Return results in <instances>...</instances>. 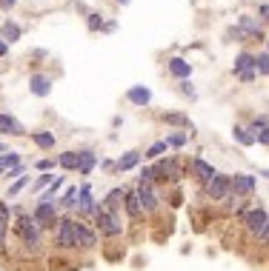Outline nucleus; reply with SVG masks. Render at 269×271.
Returning a JSON list of instances; mask_svg holds the SVG:
<instances>
[{
    "mask_svg": "<svg viewBox=\"0 0 269 271\" xmlns=\"http://www.w3.org/2000/svg\"><path fill=\"white\" fill-rule=\"evenodd\" d=\"M92 217H95V226H97V231H101L103 237H117L120 231H124V226H120V214L117 211H109V208L97 206Z\"/></svg>",
    "mask_w": 269,
    "mask_h": 271,
    "instance_id": "1",
    "label": "nucleus"
},
{
    "mask_svg": "<svg viewBox=\"0 0 269 271\" xmlns=\"http://www.w3.org/2000/svg\"><path fill=\"white\" fill-rule=\"evenodd\" d=\"M55 246L63 251L78 249V240H75V220L72 217H58L55 223Z\"/></svg>",
    "mask_w": 269,
    "mask_h": 271,
    "instance_id": "2",
    "label": "nucleus"
},
{
    "mask_svg": "<svg viewBox=\"0 0 269 271\" xmlns=\"http://www.w3.org/2000/svg\"><path fill=\"white\" fill-rule=\"evenodd\" d=\"M17 234H20L23 246H26L29 251L40 249V228L35 226V220H32L29 214H20V220H17Z\"/></svg>",
    "mask_w": 269,
    "mask_h": 271,
    "instance_id": "3",
    "label": "nucleus"
},
{
    "mask_svg": "<svg viewBox=\"0 0 269 271\" xmlns=\"http://www.w3.org/2000/svg\"><path fill=\"white\" fill-rule=\"evenodd\" d=\"M152 174L155 180H172V183H178V180L186 177V171H183V166L175 160V157H166V160H160V163L152 166Z\"/></svg>",
    "mask_w": 269,
    "mask_h": 271,
    "instance_id": "4",
    "label": "nucleus"
},
{
    "mask_svg": "<svg viewBox=\"0 0 269 271\" xmlns=\"http://www.w3.org/2000/svg\"><path fill=\"white\" fill-rule=\"evenodd\" d=\"M32 220H35L37 228H55V223H58V206L35 203V208H32Z\"/></svg>",
    "mask_w": 269,
    "mask_h": 271,
    "instance_id": "5",
    "label": "nucleus"
},
{
    "mask_svg": "<svg viewBox=\"0 0 269 271\" xmlns=\"http://www.w3.org/2000/svg\"><path fill=\"white\" fill-rule=\"evenodd\" d=\"M255 185H258L255 174H235V177H229V194H235V197H252Z\"/></svg>",
    "mask_w": 269,
    "mask_h": 271,
    "instance_id": "6",
    "label": "nucleus"
},
{
    "mask_svg": "<svg viewBox=\"0 0 269 271\" xmlns=\"http://www.w3.org/2000/svg\"><path fill=\"white\" fill-rule=\"evenodd\" d=\"M266 220H269V211L263 206H258V208H249L247 214H243V226H247V231L249 234H261L263 231V226H266Z\"/></svg>",
    "mask_w": 269,
    "mask_h": 271,
    "instance_id": "7",
    "label": "nucleus"
},
{
    "mask_svg": "<svg viewBox=\"0 0 269 271\" xmlns=\"http://www.w3.org/2000/svg\"><path fill=\"white\" fill-rule=\"evenodd\" d=\"M95 208H97V203H95V197H92V185H80L78 188V203H75V211L80 214V217H92L95 214Z\"/></svg>",
    "mask_w": 269,
    "mask_h": 271,
    "instance_id": "8",
    "label": "nucleus"
},
{
    "mask_svg": "<svg viewBox=\"0 0 269 271\" xmlns=\"http://www.w3.org/2000/svg\"><path fill=\"white\" fill-rule=\"evenodd\" d=\"M240 35L247 37V40H263V32H261V20L252 17V14H240L238 17V26H235Z\"/></svg>",
    "mask_w": 269,
    "mask_h": 271,
    "instance_id": "9",
    "label": "nucleus"
},
{
    "mask_svg": "<svg viewBox=\"0 0 269 271\" xmlns=\"http://www.w3.org/2000/svg\"><path fill=\"white\" fill-rule=\"evenodd\" d=\"M206 197L209 200L229 197V174H215V177L206 183Z\"/></svg>",
    "mask_w": 269,
    "mask_h": 271,
    "instance_id": "10",
    "label": "nucleus"
},
{
    "mask_svg": "<svg viewBox=\"0 0 269 271\" xmlns=\"http://www.w3.org/2000/svg\"><path fill=\"white\" fill-rule=\"evenodd\" d=\"M52 77L49 74H40V71H35V74H29V92L35 94V97H49L52 94Z\"/></svg>",
    "mask_w": 269,
    "mask_h": 271,
    "instance_id": "11",
    "label": "nucleus"
},
{
    "mask_svg": "<svg viewBox=\"0 0 269 271\" xmlns=\"http://www.w3.org/2000/svg\"><path fill=\"white\" fill-rule=\"evenodd\" d=\"M75 240H78V249H95L97 246L95 228L86 226V223H75Z\"/></svg>",
    "mask_w": 269,
    "mask_h": 271,
    "instance_id": "12",
    "label": "nucleus"
},
{
    "mask_svg": "<svg viewBox=\"0 0 269 271\" xmlns=\"http://www.w3.org/2000/svg\"><path fill=\"white\" fill-rule=\"evenodd\" d=\"M135 194H138V203H140V208H143V211H155V208H158L160 197H158V192H155V185H140L138 183Z\"/></svg>",
    "mask_w": 269,
    "mask_h": 271,
    "instance_id": "13",
    "label": "nucleus"
},
{
    "mask_svg": "<svg viewBox=\"0 0 269 271\" xmlns=\"http://www.w3.org/2000/svg\"><path fill=\"white\" fill-rule=\"evenodd\" d=\"M215 174H218V171H215V166H212V163H206L204 157H192V177H195L198 183L206 185Z\"/></svg>",
    "mask_w": 269,
    "mask_h": 271,
    "instance_id": "14",
    "label": "nucleus"
},
{
    "mask_svg": "<svg viewBox=\"0 0 269 271\" xmlns=\"http://www.w3.org/2000/svg\"><path fill=\"white\" fill-rule=\"evenodd\" d=\"M0 134H9V137H26V128H23L20 120H15L12 114L0 112Z\"/></svg>",
    "mask_w": 269,
    "mask_h": 271,
    "instance_id": "15",
    "label": "nucleus"
},
{
    "mask_svg": "<svg viewBox=\"0 0 269 271\" xmlns=\"http://www.w3.org/2000/svg\"><path fill=\"white\" fill-rule=\"evenodd\" d=\"M232 71H235V77H238V74H249V71H255V55L252 51H240V55L235 57ZM255 74H258V71H255Z\"/></svg>",
    "mask_w": 269,
    "mask_h": 271,
    "instance_id": "16",
    "label": "nucleus"
},
{
    "mask_svg": "<svg viewBox=\"0 0 269 271\" xmlns=\"http://www.w3.org/2000/svg\"><path fill=\"white\" fill-rule=\"evenodd\" d=\"M126 100L143 109V106H149V103H152V92H149L146 86H132L129 92H126Z\"/></svg>",
    "mask_w": 269,
    "mask_h": 271,
    "instance_id": "17",
    "label": "nucleus"
},
{
    "mask_svg": "<svg viewBox=\"0 0 269 271\" xmlns=\"http://www.w3.org/2000/svg\"><path fill=\"white\" fill-rule=\"evenodd\" d=\"M169 74L178 80H189L192 77V63H186L183 57H172L169 60Z\"/></svg>",
    "mask_w": 269,
    "mask_h": 271,
    "instance_id": "18",
    "label": "nucleus"
},
{
    "mask_svg": "<svg viewBox=\"0 0 269 271\" xmlns=\"http://www.w3.org/2000/svg\"><path fill=\"white\" fill-rule=\"evenodd\" d=\"M20 35H23V29L17 26L15 20H3V26H0V40L6 43V46H9V43H17V40H20Z\"/></svg>",
    "mask_w": 269,
    "mask_h": 271,
    "instance_id": "19",
    "label": "nucleus"
},
{
    "mask_svg": "<svg viewBox=\"0 0 269 271\" xmlns=\"http://www.w3.org/2000/svg\"><path fill=\"white\" fill-rule=\"evenodd\" d=\"M32 143H35L37 149H43V151H52L55 146H58V137L52 134V131H29Z\"/></svg>",
    "mask_w": 269,
    "mask_h": 271,
    "instance_id": "20",
    "label": "nucleus"
},
{
    "mask_svg": "<svg viewBox=\"0 0 269 271\" xmlns=\"http://www.w3.org/2000/svg\"><path fill=\"white\" fill-rule=\"evenodd\" d=\"M124 206H126V214H129L132 220H140L143 208H140V203H138V194H135V188H126V194H124Z\"/></svg>",
    "mask_w": 269,
    "mask_h": 271,
    "instance_id": "21",
    "label": "nucleus"
},
{
    "mask_svg": "<svg viewBox=\"0 0 269 271\" xmlns=\"http://www.w3.org/2000/svg\"><path fill=\"white\" fill-rule=\"evenodd\" d=\"M95 163H97V154L95 151H78V171L80 174H92V169H95Z\"/></svg>",
    "mask_w": 269,
    "mask_h": 271,
    "instance_id": "22",
    "label": "nucleus"
},
{
    "mask_svg": "<svg viewBox=\"0 0 269 271\" xmlns=\"http://www.w3.org/2000/svg\"><path fill=\"white\" fill-rule=\"evenodd\" d=\"M140 157H143L140 151H126L124 157H117V160H115V169L117 171H132L135 166L140 163Z\"/></svg>",
    "mask_w": 269,
    "mask_h": 271,
    "instance_id": "23",
    "label": "nucleus"
},
{
    "mask_svg": "<svg viewBox=\"0 0 269 271\" xmlns=\"http://www.w3.org/2000/svg\"><path fill=\"white\" fill-rule=\"evenodd\" d=\"M163 123H169V126H181V128H189V134H192V120H189V114H183V112H166L163 114Z\"/></svg>",
    "mask_w": 269,
    "mask_h": 271,
    "instance_id": "24",
    "label": "nucleus"
},
{
    "mask_svg": "<svg viewBox=\"0 0 269 271\" xmlns=\"http://www.w3.org/2000/svg\"><path fill=\"white\" fill-rule=\"evenodd\" d=\"M63 183H66V177H55L49 188L40 194V200H37V203H49V206H58V188H60Z\"/></svg>",
    "mask_w": 269,
    "mask_h": 271,
    "instance_id": "25",
    "label": "nucleus"
},
{
    "mask_svg": "<svg viewBox=\"0 0 269 271\" xmlns=\"http://www.w3.org/2000/svg\"><path fill=\"white\" fill-rule=\"evenodd\" d=\"M124 194H126V188H112V192L103 197L101 206H103V208H109V211H117V206L124 203Z\"/></svg>",
    "mask_w": 269,
    "mask_h": 271,
    "instance_id": "26",
    "label": "nucleus"
},
{
    "mask_svg": "<svg viewBox=\"0 0 269 271\" xmlns=\"http://www.w3.org/2000/svg\"><path fill=\"white\" fill-rule=\"evenodd\" d=\"M58 166L63 171H78V151H63L58 157Z\"/></svg>",
    "mask_w": 269,
    "mask_h": 271,
    "instance_id": "27",
    "label": "nucleus"
},
{
    "mask_svg": "<svg viewBox=\"0 0 269 271\" xmlns=\"http://www.w3.org/2000/svg\"><path fill=\"white\" fill-rule=\"evenodd\" d=\"M186 140H189V134H186V131H172V134L163 137V143H166L169 149H183V146H186Z\"/></svg>",
    "mask_w": 269,
    "mask_h": 271,
    "instance_id": "28",
    "label": "nucleus"
},
{
    "mask_svg": "<svg viewBox=\"0 0 269 271\" xmlns=\"http://www.w3.org/2000/svg\"><path fill=\"white\" fill-rule=\"evenodd\" d=\"M232 137H235V143L247 146V149H249V146H255V137L247 131V126H235V128H232Z\"/></svg>",
    "mask_w": 269,
    "mask_h": 271,
    "instance_id": "29",
    "label": "nucleus"
},
{
    "mask_svg": "<svg viewBox=\"0 0 269 271\" xmlns=\"http://www.w3.org/2000/svg\"><path fill=\"white\" fill-rule=\"evenodd\" d=\"M166 149H169L166 143H163V140H158V143H152V146H149V149L143 151V157H146V160H158L160 154H166Z\"/></svg>",
    "mask_w": 269,
    "mask_h": 271,
    "instance_id": "30",
    "label": "nucleus"
},
{
    "mask_svg": "<svg viewBox=\"0 0 269 271\" xmlns=\"http://www.w3.org/2000/svg\"><path fill=\"white\" fill-rule=\"evenodd\" d=\"M58 200L63 208H75V203H78V185H69L63 192V197H58Z\"/></svg>",
    "mask_w": 269,
    "mask_h": 271,
    "instance_id": "31",
    "label": "nucleus"
},
{
    "mask_svg": "<svg viewBox=\"0 0 269 271\" xmlns=\"http://www.w3.org/2000/svg\"><path fill=\"white\" fill-rule=\"evenodd\" d=\"M15 166H20V154H17V151H6V154L0 157V169L3 171L15 169Z\"/></svg>",
    "mask_w": 269,
    "mask_h": 271,
    "instance_id": "32",
    "label": "nucleus"
},
{
    "mask_svg": "<svg viewBox=\"0 0 269 271\" xmlns=\"http://www.w3.org/2000/svg\"><path fill=\"white\" fill-rule=\"evenodd\" d=\"M263 128H269V117H255V120L247 126V131H249L252 137H258V134L263 131Z\"/></svg>",
    "mask_w": 269,
    "mask_h": 271,
    "instance_id": "33",
    "label": "nucleus"
},
{
    "mask_svg": "<svg viewBox=\"0 0 269 271\" xmlns=\"http://www.w3.org/2000/svg\"><path fill=\"white\" fill-rule=\"evenodd\" d=\"M255 71H258V74H269V51L255 55Z\"/></svg>",
    "mask_w": 269,
    "mask_h": 271,
    "instance_id": "34",
    "label": "nucleus"
},
{
    "mask_svg": "<svg viewBox=\"0 0 269 271\" xmlns=\"http://www.w3.org/2000/svg\"><path fill=\"white\" fill-rule=\"evenodd\" d=\"M86 29H89V32H101V29H103V14L101 12L86 14Z\"/></svg>",
    "mask_w": 269,
    "mask_h": 271,
    "instance_id": "35",
    "label": "nucleus"
},
{
    "mask_svg": "<svg viewBox=\"0 0 269 271\" xmlns=\"http://www.w3.org/2000/svg\"><path fill=\"white\" fill-rule=\"evenodd\" d=\"M52 171H46V174H40V177L35 180V183H32V192H40V188H46V185H52Z\"/></svg>",
    "mask_w": 269,
    "mask_h": 271,
    "instance_id": "36",
    "label": "nucleus"
},
{
    "mask_svg": "<svg viewBox=\"0 0 269 271\" xmlns=\"http://www.w3.org/2000/svg\"><path fill=\"white\" fill-rule=\"evenodd\" d=\"M26 183H29V177H17L15 183H12V188H9V197H17V194L26 188Z\"/></svg>",
    "mask_w": 269,
    "mask_h": 271,
    "instance_id": "37",
    "label": "nucleus"
},
{
    "mask_svg": "<svg viewBox=\"0 0 269 271\" xmlns=\"http://www.w3.org/2000/svg\"><path fill=\"white\" fill-rule=\"evenodd\" d=\"M55 166H58V160H52V157H43V160H37V171H40V174L52 171Z\"/></svg>",
    "mask_w": 269,
    "mask_h": 271,
    "instance_id": "38",
    "label": "nucleus"
},
{
    "mask_svg": "<svg viewBox=\"0 0 269 271\" xmlns=\"http://www.w3.org/2000/svg\"><path fill=\"white\" fill-rule=\"evenodd\" d=\"M9 223H12V208L0 200V226H9Z\"/></svg>",
    "mask_w": 269,
    "mask_h": 271,
    "instance_id": "39",
    "label": "nucleus"
},
{
    "mask_svg": "<svg viewBox=\"0 0 269 271\" xmlns=\"http://www.w3.org/2000/svg\"><path fill=\"white\" fill-rule=\"evenodd\" d=\"M181 94H186L189 100L198 97V92H195V86H192V80H181Z\"/></svg>",
    "mask_w": 269,
    "mask_h": 271,
    "instance_id": "40",
    "label": "nucleus"
},
{
    "mask_svg": "<svg viewBox=\"0 0 269 271\" xmlns=\"http://www.w3.org/2000/svg\"><path fill=\"white\" fill-rule=\"evenodd\" d=\"M255 143H258V146H266V149H269V128H263L261 134L255 137Z\"/></svg>",
    "mask_w": 269,
    "mask_h": 271,
    "instance_id": "41",
    "label": "nucleus"
},
{
    "mask_svg": "<svg viewBox=\"0 0 269 271\" xmlns=\"http://www.w3.org/2000/svg\"><path fill=\"white\" fill-rule=\"evenodd\" d=\"M258 240H261L263 246H269V220H266V226H263V231L258 234Z\"/></svg>",
    "mask_w": 269,
    "mask_h": 271,
    "instance_id": "42",
    "label": "nucleus"
},
{
    "mask_svg": "<svg viewBox=\"0 0 269 271\" xmlns=\"http://www.w3.org/2000/svg\"><path fill=\"white\" fill-rule=\"evenodd\" d=\"M15 3H17V0H0V9H3V12H12Z\"/></svg>",
    "mask_w": 269,
    "mask_h": 271,
    "instance_id": "43",
    "label": "nucleus"
},
{
    "mask_svg": "<svg viewBox=\"0 0 269 271\" xmlns=\"http://www.w3.org/2000/svg\"><path fill=\"white\" fill-rule=\"evenodd\" d=\"M258 17H261V20H269V3H263V6L258 9Z\"/></svg>",
    "mask_w": 269,
    "mask_h": 271,
    "instance_id": "44",
    "label": "nucleus"
},
{
    "mask_svg": "<svg viewBox=\"0 0 269 271\" xmlns=\"http://www.w3.org/2000/svg\"><path fill=\"white\" fill-rule=\"evenodd\" d=\"M115 29H117V23H115V20H109V23H103V29H101V32H106V35H112Z\"/></svg>",
    "mask_w": 269,
    "mask_h": 271,
    "instance_id": "45",
    "label": "nucleus"
},
{
    "mask_svg": "<svg viewBox=\"0 0 269 271\" xmlns=\"http://www.w3.org/2000/svg\"><path fill=\"white\" fill-rule=\"evenodd\" d=\"M6 51H9V46L3 40H0V57H6Z\"/></svg>",
    "mask_w": 269,
    "mask_h": 271,
    "instance_id": "46",
    "label": "nucleus"
},
{
    "mask_svg": "<svg viewBox=\"0 0 269 271\" xmlns=\"http://www.w3.org/2000/svg\"><path fill=\"white\" fill-rule=\"evenodd\" d=\"M258 174H261V177H266V180H269V169H261V171H258Z\"/></svg>",
    "mask_w": 269,
    "mask_h": 271,
    "instance_id": "47",
    "label": "nucleus"
},
{
    "mask_svg": "<svg viewBox=\"0 0 269 271\" xmlns=\"http://www.w3.org/2000/svg\"><path fill=\"white\" fill-rule=\"evenodd\" d=\"M6 154V143H0V157Z\"/></svg>",
    "mask_w": 269,
    "mask_h": 271,
    "instance_id": "48",
    "label": "nucleus"
},
{
    "mask_svg": "<svg viewBox=\"0 0 269 271\" xmlns=\"http://www.w3.org/2000/svg\"><path fill=\"white\" fill-rule=\"evenodd\" d=\"M117 3H120V6H129V0H117Z\"/></svg>",
    "mask_w": 269,
    "mask_h": 271,
    "instance_id": "49",
    "label": "nucleus"
},
{
    "mask_svg": "<svg viewBox=\"0 0 269 271\" xmlns=\"http://www.w3.org/2000/svg\"><path fill=\"white\" fill-rule=\"evenodd\" d=\"M266 51H269V40H266Z\"/></svg>",
    "mask_w": 269,
    "mask_h": 271,
    "instance_id": "50",
    "label": "nucleus"
},
{
    "mask_svg": "<svg viewBox=\"0 0 269 271\" xmlns=\"http://www.w3.org/2000/svg\"><path fill=\"white\" fill-rule=\"evenodd\" d=\"M0 177H3V169H0Z\"/></svg>",
    "mask_w": 269,
    "mask_h": 271,
    "instance_id": "51",
    "label": "nucleus"
}]
</instances>
